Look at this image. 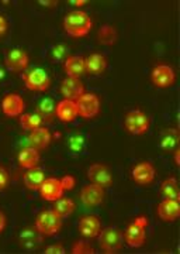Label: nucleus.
I'll return each mask as SVG.
<instances>
[{
  "label": "nucleus",
  "mask_w": 180,
  "mask_h": 254,
  "mask_svg": "<svg viewBox=\"0 0 180 254\" xmlns=\"http://www.w3.org/2000/svg\"><path fill=\"white\" fill-rule=\"evenodd\" d=\"M93 27V21L88 13L81 10L69 11L63 18V28L65 31L73 38L85 37Z\"/></svg>",
  "instance_id": "nucleus-1"
},
{
  "label": "nucleus",
  "mask_w": 180,
  "mask_h": 254,
  "mask_svg": "<svg viewBox=\"0 0 180 254\" xmlns=\"http://www.w3.org/2000/svg\"><path fill=\"white\" fill-rule=\"evenodd\" d=\"M149 225V220L145 215H139L127 226L126 233H124V242L133 249L142 247L146 240V232L145 229Z\"/></svg>",
  "instance_id": "nucleus-2"
},
{
  "label": "nucleus",
  "mask_w": 180,
  "mask_h": 254,
  "mask_svg": "<svg viewBox=\"0 0 180 254\" xmlns=\"http://www.w3.org/2000/svg\"><path fill=\"white\" fill-rule=\"evenodd\" d=\"M62 227V218L58 216L54 210H43L37 215L36 229L43 236H54L59 233Z\"/></svg>",
  "instance_id": "nucleus-3"
},
{
  "label": "nucleus",
  "mask_w": 180,
  "mask_h": 254,
  "mask_svg": "<svg viewBox=\"0 0 180 254\" xmlns=\"http://www.w3.org/2000/svg\"><path fill=\"white\" fill-rule=\"evenodd\" d=\"M124 127H126V130L130 134L141 136V134H145L149 130L151 120H149V116L142 110H130L126 115Z\"/></svg>",
  "instance_id": "nucleus-4"
},
{
  "label": "nucleus",
  "mask_w": 180,
  "mask_h": 254,
  "mask_svg": "<svg viewBox=\"0 0 180 254\" xmlns=\"http://www.w3.org/2000/svg\"><path fill=\"white\" fill-rule=\"evenodd\" d=\"M99 247L103 253H118L123 247V233L117 227H106L99 233Z\"/></svg>",
  "instance_id": "nucleus-5"
},
{
  "label": "nucleus",
  "mask_w": 180,
  "mask_h": 254,
  "mask_svg": "<svg viewBox=\"0 0 180 254\" xmlns=\"http://www.w3.org/2000/svg\"><path fill=\"white\" fill-rule=\"evenodd\" d=\"M27 89L36 92H45L51 86V78L43 68H31L23 75Z\"/></svg>",
  "instance_id": "nucleus-6"
},
{
  "label": "nucleus",
  "mask_w": 180,
  "mask_h": 254,
  "mask_svg": "<svg viewBox=\"0 0 180 254\" xmlns=\"http://www.w3.org/2000/svg\"><path fill=\"white\" fill-rule=\"evenodd\" d=\"M78 116L83 119H93L100 112V99L96 93H83L79 99L75 100Z\"/></svg>",
  "instance_id": "nucleus-7"
},
{
  "label": "nucleus",
  "mask_w": 180,
  "mask_h": 254,
  "mask_svg": "<svg viewBox=\"0 0 180 254\" xmlns=\"http://www.w3.org/2000/svg\"><path fill=\"white\" fill-rule=\"evenodd\" d=\"M88 178L91 184L99 185L101 188H111L114 185V178L107 165L93 164L88 168Z\"/></svg>",
  "instance_id": "nucleus-8"
},
{
  "label": "nucleus",
  "mask_w": 180,
  "mask_h": 254,
  "mask_svg": "<svg viewBox=\"0 0 180 254\" xmlns=\"http://www.w3.org/2000/svg\"><path fill=\"white\" fill-rule=\"evenodd\" d=\"M6 68L11 72H23L28 68V58L27 51H24L23 48H11L6 53Z\"/></svg>",
  "instance_id": "nucleus-9"
},
{
  "label": "nucleus",
  "mask_w": 180,
  "mask_h": 254,
  "mask_svg": "<svg viewBox=\"0 0 180 254\" xmlns=\"http://www.w3.org/2000/svg\"><path fill=\"white\" fill-rule=\"evenodd\" d=\"M175 79H176V75H175L173 68L169 65H165V64L155 66L151 73V81L159 89L171 88L175 83Z\"/></svg>",
  "instance_id": "nucleus-10"
},
{
  "label": "nucleus",
  "mask_w": 180,
  "mask_h": 254,
  "mask_svg": "<svg viewBox=\"0 0 180 254\" xmlns=\"http://www.w3.org/2000/svg\"><path fill=\"white\" fill-rule=\"evenodd\" d=\"M81 200L86 208H96L104 200V188L94 184L85 185L81 190Z\"/></svg>",
  "instance_id": "nucleus-11"
},
{
  "label": "nucleus",
  "mask_w": 180,
  "mask_h": 254,
  "mask_svg": "<svg viewBox=\"0 0 180 254\" xmlns=\"http://www.w3.org/2000/svg\"><path fill=\"white\" fill-rule=\"evenodd\" d=\"M131 178L136 185L148 187L155 181V168L149 161L138 163L131 171Z\"/></svg>",
  "instance_id": "nucleus-12"
},
{
  "label": "nucleus",
  "mask_w": 180,
  "mask_h": 254,
  "mask_svg": "<svg viewBox=\"0 0 180 254\" xmlns=\"http://www.w3.org/2000/svg\"><path fill=\"white\" fill-rule=\"evenodd\" d=\"M1 110L7 118H17L24 113L26 102L17 93H9L1 100Z\"/></svg>",
  "instance_id": "nucleus-13"
},
{
  "label": "nucleus",
  "mask_w": 180,
  "mask_h": 254,
  "mask_svg": "<svg viewBox=\"0 0 180 254\" xmlns=\"http://www.w3.org/2000/svg\"><path fill=\"white\" fill-rule=\"evenodd\" d=\"M40 195L44 200H49V202H55L62 196L63 188L61 180L58 178H45V181L41 184L40 187Z\"/></svg>",
  "instance_id": "nucleus-14"
},
{
  "label": "nucleus",
  "mask_w": 180,
  "mask_h": 254,
  "mask_svg": "<svg viewBox=\"0 0 180 254\" xmlns=\"http://www.w3.org/2000/svg\"><path fill=\"white\" fill-rule=\"evenodd\" d=\"M78 230L86 239H94L101 232V222L94 215H86L78 222Z\"/></svg>",
  "instance_id": "nucleus-15"
},
{
  "label": "nucleus",
  "mask_w": 180,
  "mask_h": 254,
  "mask_svg": "<svg viewBox=\"0 0 180 254\" xmlns=\"http://www.w3.org/2000/svg\"><path fill=\"white\" fill-rule=\"evenodd\" d=\"M61 93H62L63 99L75 102L85 93V85L82 83L79 78H69L68 76L61 83Z\"/></svg>",
  "instance_id": "nucleus-16"
},
{
  "label": "nucleus",
  "mask_w": 180,
  "mask_h": 254,
  "mask_svg": "<svg viewBox=\"0 0 180 254\" xmlns=\"http://www.w3.org/2000/svg\"><path fill=\"white\" fill-rule=\"evenodd\" d=\"M158 216L163 222H175L180 216L179 199H163L158 205Z\"/></svg>",
  "instance_id": "nucleus-17"
},
{
  "label": "nucleus",
  "mask_w": 180,
  "mask_h": 254,
  "mask_svg": "<svg viewBox=\"0 0 180 254\" xmlns=\"http://www.w3.org/2000/svg\"><path fill=\"white\" fill-rule=\"evenodd\" d=\"M85 68L86 73L93 75V76H99L103 75L107 69V58L103 54H90L88 58H85Z\"/></svg>",
  "instance_id": "nucleus-18"
},
{
  "label": "nucleus",
  "mask_w": 180,
  "mask_h": 254,
  "mask_svg": "<svg viewBox=\"0 0 180 254\" xmlns=\"http://www.w3.org/2000/svg\"><path fill=\"white\" fill-rule=\"evenodd\" d=\"M52 140L51 131L46 127H38L36 130H33L28 137V143L30 147L36 148V150H45Z\"/></svg>",
  "instance_id": "nucleus-19"
},
{
  "label": "nucleus",
  "mask_w": 180,
  "mask_h": 254,
  "mask_svg": "<svg viewBox=\"0 0 180 254\" xmlns=\"http://www.w3.org/2000/svg\"><path fill=\"white\" fill-rule=\"evenodd\" d=\"M56 118L63 123H72L78 118V109L73 100L63 99L56 105Z\"/></svg>",
  "instance_id": "nucleus-20"
},
{
  "label": "nucleus",
  "mask_w": 180,
  "mask_h": 254,
  "mask_svg": "<svg viewBox=\"0 0 180 254\" xmlns=\"http://www.w3.org/2000/svg\"><path fill=\"white\" fill-rule=\"evenodd\" d=\"M63 69L69 78H81L86 72L85 58L79 55H69L63 63Z\"/></svg>",
  "instance_id": "nucleus-21"
},
{
  "label": "nucleus",
  "mask_w": 180,
  "mask_h": 254,
  "mask_svg": "<svg viewBox=\"0 0 180 254\" xmlns=\"http://www.w3.org/2000/svg\"><path fill=\"white\" fill-rule=\"evenodd\" d=\"M38 161H40V153L38 150L33 148V147H27V148H23L17 155V163L21 168H26V170H30V168H34L38 165Z\"/></svg>",
  "instance_id": "nucleus-22"
},
{
  "label": "nucleus",
  "mask_w": 180,
  "mask_h": 254,
  "mask_svg": "<svg viewBox=\"0 0 180 254\" xmlns=\"http://www.w3.org/2000/svg\"><path fill=\"white\" fill-rule=\"evenodd\" d=\"M23 181L26 184L27 190H38L41 184L45 181V173L43 168L40 167H34V168H30L27 173L24 174L23 177Z\"/></svg>",
  "instance_id": "nucleus-23"
},
{
  "label": "nucleus",
  "mask_w": 180,
  "mask_h": 254,
  "mask_svg": "<svg viewBox=\"0 0 180 254\" xmlns=\"http://www.w3.org/2000/svg\"><path fill=\"white\" fill-rule=\"evenodd\" d=\"M179 130L178 128H169L166 130L161 137V148L163 151H172L176 150L179 145Z\"/></svg>",
  "instance_id": "nucleus-24"
},
{
  "label": "nucleus",
  "mask_w": 180,
  "mask_h": 254,
  "mask_svg": "<svg viewBox=\"0 0 180 254\" xmlns=\"http://www.w3.org/2000/svg\"><path fill=\"white\" fill-rule=\"evenodd\" d=\"M161 193L165 199H179L180 190L178 185V180L175 177L166 178L161 185Z\"/></svg>",
  "instance_id": "nucleus-25"
},
{
  "label": "nucleus",
  "mask_w": 180,
  "mask_h": 254,
  "mask_svg": "<svg viewBox=\"0 0 180 254\" xmlns=\"http://www.w3.org/2000/svg\"><path fill=\"white\" fill-rule=\"evenodd\" d=\"M55 112H56V105H55L54 99H51V98H45L40 102V106H38V115L41 116L43 120L45 122H48V123H51L54 118L56 116L55 115Z\"/></svg>",
  "instance_id": "nucleus-26"
},
{
  "label": "nucleus",
  "mask_w": 180,
  "mask_h": 254,
  "mask_svg": "<svg viewBox=\"0 0 180 254\" xmlns=\"http://www.w3.org/2000/svg\"><path fill=\"white\" fill-rule=\"evenodd\" d=\"M41 242V237L38 235V230H33L31 227H27L20 233V243L26 249H33Z\"/></svg>",
  "instance_id": "nucleus-27"
},
{
  "label": "nucleus",
  "mask_w": 180,
  "mask_h": 254,
  "mask_svg": "<svg viewBox=\"0 0 180 254\" xmlns=\"http://www.w3.org/2000/svg\"><path fill=\"white\" fill-rule=\"evenodd\" d=\"M55 213L61 218H65V216H69L75 210V203L71 198H59V199L55 200L54 208H52Z\"/></svg>",
  "instance_id": "nucleus-28"
},
{
  "label": "nucleus",
  "mask_w": 180,
  "mask_h": 254,
  "mask_svg": "<svg viewBox=\"0 0 180 254\" xmlns=\"http://www.w3.org/2000/svg\"><path fill=\"white\" fill-rule=\"evenodd\" d=\"M99 43L104 44V46H113L117 43V30L110 26V24H104L103 27L99 30Z\"/></svg>",
  "instance_id": "nucleus-29"
},
{
  "label": "nucleus",
  "mask_w": 180,
  "mask_h": 254,
  "mask_svg": "<svg viewBox=\"0 0 180 254\" xmlns=\"http://www.w3.org/2000/svg\"><path fill=\"white\" fill-rule=\"evenodd\" d=\"M20 125L24 130L33 131L43 125V119L38 113H23V116H20Z\"/></svg>",
  "instance_id": "nucleus-30"
},
{
  "label": "nucleus",
  "mask_w": 180,
  "mask_h": 254,
  "mask_svg": "<svg viewBox=\"0 0 180 254\" xmlns=\"http://www.w3.org/2000/svg\"><path fill=\"white\" fill-rule=\"evenodd\" d=\"M69 47L66 44H56L51 48V53H49V60L52 63H65V60L69 57Z\"/></svg>",
  "instance_id": "nucleus-31"
},
{
  "label": "nucleus",
  "mask_w": 180,
  "mask_h": 254,
  "mask_svg": "<svg viewBox=\"0 0 180 254\" xmlns=\"http://www.w3.org/2000/svg\"><path fill=\"white\" fill-rule=\"evenodd\" d=\"M66 145H68V148H69L71 153L79 154V153H82L85 150V147H86V140H85V137L82 136V134H75V136L69 137Z\"/></svg>",
  "instance_id": "nucleus-32"
},
{
  "label": "nucleus",
  "mask_w": 180,
  "mask_h": 254,
  "mask_svg": "<svg viewBox=\"0 0 180 254\" xmlns=\"http://www.w3.org/2000/svg\"><path fill=\"white\" fill-rule=\"evenodd\" d=\"M71 253L72 254H93L94 252V247L90 245L89 242H85V240H79L72 246L71 249Z\"/></svg>",
  "instance_id": "nucleus-33"
},
{
  "label": "nucleus",
  "mask_w": 180,
  "mask_h": 254,
  "mask_svg": "<svg viewBox=\"0 0 180 254\" xmlns=\"http://www.w3.org/2000/svg\"><path fill=\"white\" fill-rule=\"evenodd\" d=\"M9 181H10V177H9V173H7V170H6L4 167H1V165H0V190H3L7 188Z\"/></svg>",
  "instance_id": "nucleus-34"
},
{
  "label": "nucleus",
  "mask_w": 180,
  "mask_h": 254,
  "mask_svg": "<svg viewBox=\"0 0 180 254\" xmlns=\"http://www.w3.org/2000/svg\"><path fill=\"white\" fill-rule=\"evenodd\" d=\"M61 184H62L63 190H73L76 181H75V178H73L72 175H65L63 178H61Z\"/></svg>",
  "instance_id": "nucleus-35"
},
{
  "label": "nucleus",
  "mask_w": 180,
  "mask_h": 254,
  "mask_svg": "<svg viewBox=\"0 0 180 254\" xmlns=\"http://www.w3.org/2000/svg\"><path fill=\"white\" fill-rule=\"evenodd\" d=\"M45 254H65V247L62 245H51L45 249Z\"/></svg>",
  "instance_id": "nucleus-36"
},
{
  "label": "nucleus",
  "mask_w": 180,
  "mask_h": 254,
  "mask_svg": "<svg viewBox=\"0 0 180 254\" xmlns=\"http://www.w3.org/2000/svg\"><path fill=\"white\" fill-rule=\"evenodd\" d=\"M7 28H9V23L6 17L0 16V37H3L6 33H7Z\"/></svg>",
  "instance_id": "nucleus-37"
},
{
  "label": "nucleus",
  "mask_w": 180,
  "mask_h": 254,
  "mask_svg": "<svg viewBox=\"0 0 180 254\" xmlns=\"http://www.w3.org/2000/svg\"><path fill=\"white\" fill-rule=\"evenodd\" d=\"M38 3H40L41 6H46V7H55V6L58 4L56 0H52V1H49V0H40Z\"/></svg>",
  "instance_id": "nucleus-38"
},
{
  "label": "nucleus",
  "mask_w": 180,
  "mask_h": 254,
  "mask_svg": "<svg viewBox=\"0 0 180 254\" xmlns=\"http://www.w3.org/2000/svg\"><path fill=\"white\" fill-rule=\"evenodd\" d=\"M4 227H6V216L3 212H0V233L4 230Z\"/></svg>",
  "instance_id": "nucleus-39"
},
{
  "label": "nucleus",
  "mask_w": 180,
  "mask_h": 254,
  "mask_svg": "<svg viewBox=\"0 0 180 254\" xmlns=\"http://www.w3.org/2000/svg\"><path fill=\"white\" fill-rule=\"evenodd\" d=\"M71 3L75 4V6H78V7H81V6H85L88 3V0H72Z\"/></svg>",
  "instance_id": "nucleus-40"
},
{
  "label": "nucleus",
  "mask_w": 180,
  "mask_h": 254,
  "mask_svg": "<svg viewBox=\"0 0 180 254\" xmlns=\"http://www.w3.org/2000/svg\"><path fill=\"white\" fill-rule=\"evenodd\" d=\"M179 158H180V150H179V148H176V150H175V164H176L178 167L180 165Z\"/></svg>",
  "instance_id": "nucleus-41"
},
{
  "label": "nucleus",
  "mask_w": 180,
  "mask_h": 254,
  "mask_svg": "<svg viewBox=\"0 0 180 254\" xmlns=\"http://www.w3.org/2000/svg\"><path fill=\"white\" fill-rule=\"evenodd\" d=\"M4 75H6V69H4V68H3V66L0 65V81H1L3 78H4Z\"/></svg>",
  "instance_id": "nucleus-42"
}]
</instances>
